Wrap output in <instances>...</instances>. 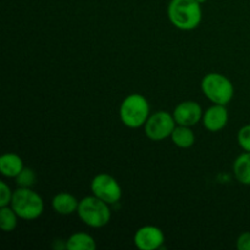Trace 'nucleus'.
<instances>
[{
    "label": "nucleus",
    "mask_w": 250,
    "mask_h": 250,
    "mask_svg": "<svg viewBox=\"0 0 250 250\" xmlns=\"http://www.w3.org/2000/svg\"><path fill=\"white\" fill-rule=\"evenodd\" d=\"M170 22L181 31H193L203 19L202 4L197 0H171L167 7Z\"/></svg>",
    "instance_id": "1"
},
{
    "label": "nucleus",
    "mask_w": 250,
    "mask_h": 250,
    "mask_svg": "<svg viewBox=\"0 0 250 250\" xmlns=\"http://www.w3.org/2000/svg\"><path fill=\"white\" fill-rule=\"evenodd\" d=\"M150 116V106L146 97L142 94H129L120 106V119L128 128H139L144 126Z\"/></svg>",
    "instance_id": "2"
},
{
    "label": "nucleus",
    "mask_w": 250,
    "mask_h": 250,
    "mask_svg": "<svg viewBox=\"0 0 250 250\" xmlns=\"http://www.w3.org/2000/svg\"><path fill=\"white\" fill-rule=\"evenodd\" d=\"M109 205L95 195H90L80 200L77 214L84 225L93 229H102L106 226L111 219Z\"/></svg>",
    "instance_id": "3"
},
{
    "label": "nucleus",
    "mask_w": 250,
    "mask_h": 250,
    "mask_svg": "<svg viewBox=\"0 0 250 250\" xmlns=\"http://www.w3.org/2000/svg\"><path fill=\"white\" fill-rule=\"evenodd\" d=\"M10 207L15 210L20 219L27 221L38 219L44 211L43 199L31 188H17L12 194Z\"/></svg>",
    "instance_id": "4"
},
{
    "label": "nucleus",
    "mask_w": 250,
    "mask_h": 250,
    "mask_svg": "<svg viewBox=\"0 0 250 250\" xmlns=\"http://www.w3.org/2000/svg\"><path fill=\"white\" fill-rule=\"evenodd\" d=\"M200 85L205 97L214 104H229L234 95L233 84L226 76L221 73H208L202 80Z\"/></svg>",
    "instance_id": "5"
},
{
    "label": "nucleus",
    "mask_w": 250,
    "mask_h": 250,
    "mask_svg": "<svg viewBox=\"0 0 250 250\" xmlns=\"http://www.w3.org/2000/svg\"><path fill=\"white\" fill-rule=\"evenodd\" d=\"M176 127V121L173 115L167 111H158L150 115L144 125L146 136L151 141H164L172 134Z\"/></svg>",
    "instance_id": "6"
},
{
    "label": "nucleus",
    "mask_w": 250,
    "mask_h": 250,
    "mask_svg": "<svg viewBox=\"0 0 250 250\" xmlns=\"http://www.w3.org/2000/svg\"><path fill=\"white\" fill-rule=\"evenodd\" d=\"M90 189L93 195L110 205L120 202L122 197V189L119 182L107 173H100L95 176L90 183Z\"/></svg>",
    "instance_id": "7"
},
{
    "label": "nucleus",
    "mask_w": 250,
    "mask_h": 250,
    "mask_svg": "<svg viewBox=\"0 0 250 250\" xmlns=\"http://www.w3.org/2000/svg\"><path fill=\"white\" fill-rule=\"evenodd\" d=\"M133 241L138 249L156 250L163 247L164 242H165V236L159 227L148 225V226H143L137 229Z\"/></svg>",
    "instance_id": "8"
},
{
    "label": "nucleus",
    "mask_w": 250,
    "mask_h": 250,
    "mask_svg": "<svg viewBox=\"0 0 250 250\" xmlns=\"http://www.w3.org/2000/svg\"><path fill=\"white\" fill-rule=\"evenodd\" d=\"M203 109L197 102L186 100L180 103L173 110V117L177 125L192 127L203 119Z\"/></svg>",
    "instance_id": "9"
},
{
    "label": "nucleus",
    "mask_w": 250,
    "mask_h": 250,
    "mask_svg": "<svg viewBox=\"0 0 250 250\" xmlns=\"http://www.w3.org/2000/svg\"><path fill=\"white\" fill-rule=\"evenodd\" d=\"M203 125L210 132H219L225 128L229 122V111L226 105L215 104L203 114Z\"/></svg>",
    "instance_id": "10"
},
{
    "label": "nucleus",
    "mask_w": 250,
    "mask_h": 250,
    "mask_svg": "<svg viewBox=\"0 0 250 250\" xmlns=\"http://www.w3.org/2000/svg\"><path fill=\"white\" fill-rule=\"evenodd\" d=\"M23 168V161L17 154L6 153L0 156V172L5 177L16 178Z\"/></svg>",
    "instance_id": "11"
},
{
    "label": "nucleus",
    "mask_w": 250,
    "mask_h": 250,
    "mask_svg": "<svg viewBox=\"0 0 250 250\" xmlns=\"http://www.w3.org/2000/svg\"><path fill=\"white\" fill-rule=\"evenodd\" d=\"M51 205H53L54 211L58 214L71 215L73 212H77L80 202L70 193H59L53 198Z\"/></svg>",
    "instance_id": "12"
},
{
    "label": "nucleus",
    "mask_w": 250,
    "mask_h": 250,
    "mask_svg": "<svg viewBox=\"0 0 250 250\" xmlns=\"http://www.w3.org/2000/svg\"><path fill=\"white\" fill-rule=\"evenodd\" d=\"M172 139V143L176 146L182 149H188L190 146H194L195 143V136L192 128L188 126H182V125H177L173 129L172 134L170 137Z\"/></svg>",
    "instance_id": "13"
},
{
    "label": "nucleus",
    "mask_w": 250,
    "mask_h": 250,
    "mask_svg": "<svg viewBox=\"0 0 250 250\" xmlns=\"http://www.w3.org/2000/svg\"><path fill=\"white\" fill-rule=\"evenodd\" d=\"M233 172L238 182L242 185L250 186V153L241 154L238 158L234 160L233 164Z\"/></svg>",
    "instance_id": "14"
},
{
    "label": "nucleus",
    "mask_w": 250,
    "mask_h": 250,
    "mask_svg": "<svg viewBox=\"0 0 250 250\" xmlns=\"http://www.w3.org/2000/svg\"><path fill=\"white\" fill-rule=\"evenodd\" d=\"M97 248L94 238L90 234L78 232L73 233L66 241V249L68 250H94Z\"/></svg>",
    "instance_id": "15"
},
{
    "label": "nucleus",
    "mask_w": 250,
    "mask_h": 250,
    "mask_svg": "<svg viewBox=\"0 0 250 250\" xmlns=\"http://www.w3.org/2000/svg\"><path fill=\"white\" fill-rule=\"evenodd\" d=\"M17 214L11 207L0 208V227L4 232H12L17 226Z\"/></svg>",
    "instance_id": "16"
},
{
    "label": "nucleus",
    "mask_w": 250,
    "mask_h": 250,
    "mask_svg": "<svg viewBox=\"0 0 250 250\" xmlns=\"http://www.w3.org/2000/svg\"><path fill=\"white\" fill-rule=\"evenodd\" d=\"M36 180L37 177L34 171L32 170V168H27V167H24L23 170L20 172V175L15 178L16 185L22 188H32L34 186V183H36Z\"/></svg>",
    "instance_id": "17"
},
{
    "label": "nucleus",
    "mask_w": 250,
    "mask_h": 250,
    "mask_svg": "<svg viewBox=\"0 0 250 250\" xmlns=\"http://www.w3.org/2000/svg\"><path fill=\"white\" fill-rule=\"evenodd\" d=\"M237 139H238V144L244 151H249L250 153V125H246L242 127L237 134Z\"/></svg>",
    "instance_id": "18"
},
{
    "label": "nucleus",
    "mask_w": 250,
    "mask_h": 250,
    "mask_svg": "<svg viewBox=\"0 0 250 250\" xmlns=\"http://www.w3.org/2000/svg\"><path fill=\"white\" fill-rule=\"evenodd\" d=\"M12 194H14V192H11L9 186L4 181H1L0 182V208L9 207L11 204Z\"/></svg>",
    "instance_id": "19"
},
{
    "label": "nucleus",
    "mask_w": 250,
    "mask_h": 250,
    "mask_svg": "<svg viewBox=\"0 0 250 250\" xmlns=\"http://www.w3.org/2000/svg\"><path fill=\"white\" fill-rule=\"evenodd\" d=\"M237 249L250 250V232H244L237 239Z\"/></svg>",
    "instance_id": "20"
},
{
    "label": "nucleus",
    "mask_w": 250,
    "mask_h": 250,
    "mask_svg": "<svg viewBox=\"0 0 250 250\" xmlns=\"http://www.w3.org/2000/svg\"><path fill=\"white\" fill-rule=\"evenodd\" d=\"M198 2H200V4H204V2H207V0H197Z\"/></svg>",
    "instance_id": "21"
}]
</instances>
